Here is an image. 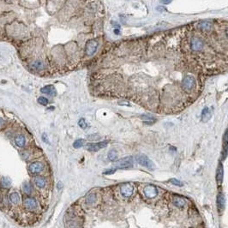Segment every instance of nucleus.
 Masks as SVG:
<instances>
[{
    "instance_id": "13",
    "label": "nucleus",
    "mask_w": 228,
    "mask_h": 228,
    "mask_svg": "<svg viewBox=\"0 0 228 228\" xmlns=\"http://www.w3.org/2000/svg\"><path fill=\"white\" fill-rule=\"evenodd\" d=\"M25 142H26V140H25V136L23 135H18L17 136H16V138H15V143H16V145L17 147H19V148L24 147Z\"/></svg>"
},
{
    "instance_id": "38",
    "label": "nucleus",
    "mask_w": 228,
    "mask_h": 228,
    "mask_svg": "<svg viewBox=\"0 0 228 228\" xmlns=\"http://www.w3.org/2000/svg\"><path fill=\"white\" fill-rule=\"evenodd\" d=\"M226 34H227V39H228V28H227V31H226Z\"/></svg>"
},
{
    "instance_id": "8",
    "label": "nucleus",
    "mask_w": 228,
    "mask_h": 228,
    "mask_svg": "<svg viewBox=\"0 0 228 228\" xmlns=\"http://www.w3.org/2000/svg\"><path fill=\"white\" fill-rule=\"evenodd\" d=\"M120 191L123 196L124 197H130L132 196L133 191H134V188L133 185L131 183H124L121 186L120 188Z\"/></svg>"
},
{
    "instance_id": "24",
    "label": "nucleus",
    "mask_w": 228,
    "mask_h": 228,
    "mask_svg": "<svg viewBox=\"0 0 228 228\" xmlns=\"http://www.w3.org/2000/svg\"><path fill=\"white\" fill-rule=\"evenodd\" d=\"M142 118L145 121L146 123H152L154 121V118L150 115H142Z\"/></svg>"
},
{
    "instance_id": "20",
    "label": "nucleus",
    "mask_w": 228,
    "mask_h": 228,
    "mask_svg": "<svg viewBox=\"0 0 228 228\" xmlns=\"http://www.w3.org/2000/svg\"><path fill=\"white\" fill-rule=\"evenodd\" d=\"M44 66L43 63L40 61V60H36V61H34L31 64H30V67L34 69H42Z\"/></svg>"
},
{
    "instance_id": "26",
    "label": "nucleus",
    "mask_w": 228,
    "mask_h": 228,
    "mask_svg": "<svg viewBox=\"0 0 228 228\" xmlns=\"http://www.w3.org/2000/svg\"><path fill=\"white\" fill-rule=\"evenodd\" d=\"M1 183H2V185H3V187H9V186H10V184H11L10 180H9V178H7V177H3L2 180H1Z\"/></svg>"
},
{
    "instance_id": "25",
    "label": "nucleus",
    "mask_w": 228,
    "mask_h": 228,
    "mask_svg": "<svg viewBox=\"0 0 228 228\" xmlns=\"http://www.w3.org/2000/svg\"><path fill=\"white\" fill-rule=\"evenodd\" d=\"M38 102L40 104V105H42V106H47V104H48V100L46 98V97H43V96H40V97H39L38 98Z\"/></svg>"
},
{
    "instance_id": "22",
    "label": "nucleus",
    "mask_w": 228,
    "mask_h": 228,
    "mask_svg": "<svg viewBox=\"0 0 228 228\" xmlns=\"http://www.w3.org/2000/svg\"><path fill=\"white\" fill-rule=\"evenodd\" d=\"M108 159L111 161H117V151L115 149H112V150L109 151V153H108Z\"/></svg>"
},
{
    "instance_id": "11",
    "label": "nucleus",
    "mask_w": 228,
    "mask_h": 228,
    "mask_svg": "<svg viewBox=\"0 0 228 228\" xmlns=\"http://www.w3.org/2000/svg\"><path fill=\"white\" fill-rule=\"evenodd\" d=\"M29 171L33 174H37L39 172L43 171L44 169V167H43V164L41 162H39V161H35L34 163H32L30 166H29Z\"/></svg>"
},
{
    "instance_id": "19",
    "label": "nucleus",
    "mask_w": 228,
    "mask_h": 228,
    "mask_svg": "<svg viewBox=\"0 0 228 228\" xmlns=\"http://www.w3.org/2000/svg\"><path fill=\"white\" fill-rule=\"evenodd\" d=\"M96 201V195L94 194V193H91L89 195L87 196V198H86V202L88 205H93Z\"/></svg>"
},
{
    "instance_id": "37",
    "label": "nucleus",
    "mask_w": 228,
    "mask_h": 228,
    "mask_svg": "<svg viewBox=\"0 0 228 228\" xmlns=\"http://www.w3.org/2000/svg\"><path fill=\"white\" fill-rule=\"evenodd\" d=\"M114 33H115L116 34H119V33H120V32H119V30H118V29H114Z\"/></svg>"
},
{
    "instance_id": "29",
    "label": "nucleus",
    "mask_w": 228,
    "mask_h": 228,
    "mask_svg": "<svg viewBox=\"0 0 228 228\" xmlns=\"http://www.w3.org/2000/svg\"><path fill=\"white\" fill-rule=\"evenodd\" d=\"M171 183H173L174 185H176V186H183V183L180 181V180H177V179H176V178H172V179H171Z\"/></svg>"
},
{
    "instance_id": "6",
    "label": "nucleus",
    "mask_w": 228,
    "mask_h": 228,
    "mask_svg": "<svg viewBox=\"0 0 228 228\" xmlns=\"http://www.w3.org/2000/svg\"><path fill=\"white\" fill-rule=\"evenodd\" d=\"M196 28L203 33H209L212 31L214 28V24L209 21H202L197 22Z\"/></svg>"
},
{
    "instance_id": "36",
    "label": "nucleus",
    "mask_w": 228,
    "mask_h": 228,
    "mask_svg": "<svg viewBox=\"0 0 228 228\" xmlns=\"http://www.w3.org/2000/svg\"><path fill=\"white\" fill-rule=\"evenodd\" d=\"M62 186H63V184H62V183L59 182V183H57V188H58V189H60V188H62Z\"/></svg>"
},
{
    "instance_id": "1",
    "label": "nucleus",
    "mask_w": 228,
    "mask_h": 228,
    "mask_svg": "<svg viewBox=\"0 0 228 228\" xmlns=\"http://www.w3.org/2000/svg\"><path fill=\"white\" fill-rule=\"evenodd\" d=\"M196 85V79L191 75H185L181 82V88L186 93L193 91Z\"/></svg>"
},
{
    "instance_id": "7",
    "label": "nucleus",
    "mask_w": 228,
    "mask_h": 228,
    "mask_svg": "<svg viewBox=\"0 0 228 228\" xmlns=\"http://www.w3.org/2000/svg\"><path fill=\"white\" fill-rule=\"evenodd\" d=\"M108 142L107 141H103V142H96V143H88L87 144V150L90 151V152H97L101 148H104L107 146Z\"/></svg>"
},
{
    "instance_id": "9",
    "label": "nucleus",
    "mask_w": 228,
    "mask_h": 228,
    "mask_svg": "<svg viewBox=\"0 0 228 228\" xmlns=\"http://www.w3.org/2000/svg\"><path fill=\"white\" fill-rule=\"evenodd\" d=\"M144 194L148 198H154L158 195V190L154 185H148L144 189Z\"/></svg>"
},
{
    "instance_id": "18",
    "label": "nucleus",
    "mask_w": 228,
    "mask_h": 228,
    "mask_svg": "<svg viewBox=\"0 0 228 228\" xmlns=\"http://www.w3.org/2000/svg\"><path fill=\"white\" fill-rule=\"evenodd\" d=\"M9 201L13 204H17L20 202V196L17 192H12L9 196Z\"/></svg>"
},
{
    "instance_id": "2",
    "label": "nucleus",
    "mask_w": 228,
    "mask_h": 228,
    "mask_svg": "<svg viewBox=\"0 0 228 228\" xmlns=\"http://www.w3.org/2000/svg\"><path fill=\"white\" fill-rule=\"evenodd\" d=\"M136 161H137V163H139L141 166L148 168V170H154V164L153 163V161H151L149 160V158L148 156H146L145 154H137L136 156Z\"/></svg>"
},
{
    "instance_id": "32",
    "label": "nucleus",
    "mask_w": 228,
    "mask_h": 228,
    "mask_svg": "<svg viewBox=\"0 0 228 228\" xmlns=\"http://www.w3.org/2000/svg\"><path fill=\"white\" fill-rule=\"evenodd\" d=\"M42 138H43V141H44L45 142H48V138L47 137V135H46V134H43Z\"/></svg>"
},
{
    "instance_id": "12",
    "label": "nucleus",
    "mask_w": 228,
    "mask_h": 228,
    "mask_svg": "<svg viewBox=\"0 0 228 228\" xmlns=\"http://www.w3.org/2000/svg\"><path fill=\"white\" fill-rule=\"evenodd\" d=\"M40 92L42 94H48V95H52V96H53V95L56 94V89H55L54 86H53V85H47V86L43 87L40 89Z\"/></svg>"
},
{
    "instance_id": "31",
    "label": "nucleus",
    "mask_w": 228,
    "mask_h": 228,
    "mask_svg": "<svg viewBox=\"0 0 228 228\" xmlns=\"http://www.w3.org/2000/svg\"><path fill=\"white\" fill-rule=\"evenodd\" d=\"M224 142H225V143H226V144H228V130H227V133H226V135H225V137H224Z\"/></svg>"
},
{
    "instance_id": "14",
    "label": "nucleus",
    "mask_w": 228,
    "mask_h": 228,
    "mask_svg": "<svg viewBox=\"0 0 228 228\" xmlns=\"http://www.w3.org/2000/svg\"><path fill=\"white\" fill-rule=\"evenodd\" d=\"M211 116H212V113L208 107H205L202 112V120L203 122H207L211 118Z\"/></svg>"
},
{
    "instance_id": "27",
    "label": "nucleus",
    "mask_w": 228,
    "mask_h": 228,
    "mask_svg": "<svg viewBox=\"0 0 228 228\" xmlns=\"http://www.w3.org/2000/svg\"><path fill=\"white\" fill-rule=\"evenodd\" d=\"M31 190H32V188H31L30 184L28 183H25L23 184V191L26 194H30L31 193Z\"/></svg>"
},
{
    "instance_id": "33",
    "label": "nucleus",
    "mask_w": 228,
    "mask_h": 228,
    "mask_svg": "<svg viewBox=\"0 0 228 228\" xmlns=\"http://www.w3.org/2000/svg\"><path fill=\"white\" fill-rule=\"evenodd\" d=\"M167 9L165 8V7H163V6H160V7H158L157 8V10H159V11H164V10H166Z\"/></svg>"
},
{
    "instance_id": "17",
    "label": "nucleus",
    "mask_w": 228,
    "mask_h": 228,
    "mask_svg": "<svg viewBox=\"0 0 228 228\" xmlns=\"http://www.w3.org/2000/svg\"><path fill=\"white\" fill-rule=\"evenodd\" d=\"M217 204H218L219 210L223 209L225 207V197L221 193H220L218 197H217Z\"/></svg>"
},
{
    "instance_id": "23",
    "label": "nucleus",
    "mask_w": 228,
    "mask_h": 228,
    "mask_svg": "<svg viewBox=\"0 0 228 228\" xmlns=\"http://www.w3.org/2000/svg\"><path fill=\"white\" fill-rule=\"evenodd\" d=\"M83 145H84V139H77L73 143V146L75 148H80Z\"/></svg>"
},
{
    "instance_id": "30",
    "label": "nucleus",
    "mask_w": 228,
    "mask_h": 228,
    "mask_svg": "<svg viewBox=\"0 0 228 228\" xmlns=\"http://www.w3.org/2000/svg\"><path fill=\"white\" fill-rule=\"evenodd\" d=\"M116 171V169H110V170H107L104 171V174H113Z\"/></svg>"
},
{
    "instance_id": "10",
    "label": "nucleus",
    "mask_w": 228,
    "mask_h": 228,
    "mask_svg": "<svg viewBox=\"0 0 228 228\" xmlns=\"http://www.w3.org/2000/svg\"><path fill=\"white\" fill-rule=\"evenodd\" d=\"M23 204H24V207L28 210H34L37 208V202L34 198H32V197L25 198Z\"/></svg>"
},
{
    "instance_id": "35",
    "label": "nucleus",
    "mask_w": 228,
    "mask_h": 228,
    "mask_svg": "<svg viewBox=\"0 0 228 228\" xmlns=\"http://www.w3.org/2000/svg\"><path fill=\"white\" fill-rule=\"evenodd\" d=\"M3 124H4V120H3V118H1V117H0V127H1V126H3Z\"/></svg>"
},
{
    "instance_id": "3",
    "label": "nucleus",
    "mask_w": 228,
    "mask_h": 228,
    "mask_svg": "<svg viewBox=\"0 0 228 228\" xmlns=\"http://www.w3.org/2000/svg\"><path fill=\"white\" fill-rule=\"evenodd\" d=\"M134 164L133 157L132 156H127L125 158H123L115 163V167L119 169H125V168H130L132 167Z\"/></svg>"
},
{
    "instance_id": "5",
    "label": "nucleus",
    "mask_w": 228,
    "mask_h": 228,
    "mask_svg": "<svg viewBox=\"0 0 228 228\" xmlns=\"http://www.w3.org/2000/svg\"><path fill=\"white\" fill-rule=\"evenodd\" d=\"M98 46H99V43L97 40H88L86 44V47H85L86 54L88 56H93L96 53Z\"/></svg>"
},
{
    "instance_id": "34",
    "label": "nucleus",
    "mask_w": 228,
    "mask_h": 228,
    "mask_svg": "<svg viewBox=\"0 0 228 228\" xmlns=\"http://www.w3.org/2000/svg\"><path fill=\"white\" fill-rule=\"evenodd\" d=\"M172 0H162V3H165V4H168V3H170Z\"/></svg>"
},
{
    "instance_id": "21",
    "label": "nucleus",
    "mask_w": 228,
    "mask_h": 228,
    "mask_svg": "<svg viewBox=\"0 0 228 228\" xmlns=\"http://www.w3.org/2000/svg\"><path fill=\"white\" fill-rule=\"evenodd\" d=\"M216 179H217V182L220 183L221 182H222V179H223V167L222 165H220L219 166V168L217 170V175H216Z\"/></svg>"
},
{
    "instance_id": "15",
    "label": "nucleus",
    "mask_w": 228,
    "mask_h": 228,
    "mask_svg": "<svg viewBox=\"0 0 228 228\" xmlns=\"http://www.w3.org/2000/svg\"><path fill=\"white\" fill-rule=\"evenodd\" d=\"M34 182H35V184L38 188H44L46 186V179L43 177H36L35 179H34Z\"/></svg>"
},
{
    "instance_id": "4",
    "label": "nucleus",
    "mask_w": 228,
    "mask_h": 228,
    "mask_svg": "<svg viewBox=\"0 0 228 228\" xmlns=\"http://www.w3.org/2000/svg\"><path fill=\"white\" fill-rule=\"evenodd\" d=\"M190 48L194 52H200L204 47V42L197 36H193L190 39Z\"/></svg>"
},
{
    "instance_id": "16",
    "label": "nucleus",
    "mask_w": 228,
    "mask_h": 228,
    "mask_svg": "<svg viewBox=\"0 0 228 228\" xmlns=\"http://www.w3.org/2000/svg\"><path fill=\"white\" fill-rule=\"evenodd\" d=\"M173 202L178 208H183L185 205V200L180 196H175L173 198Z\"/></svg>"
},
{
    "instance_id": "28",
    "label": "nucleus",
    "mask_w": 228,
    "mask_h": 228,
    "mask_svg": "<svg viewBox=\"0 0 228 228\" xmlns=\"http://www.w3.org/2000/svg\"><path fill=\"white\" fill-rule=\"evenodd\" d=\"M78 125L82 128V129H86L88 127V123H86L84 118H81L78 122Z\"/></svg>"
}]
</instances>
